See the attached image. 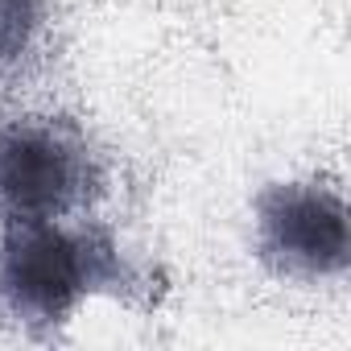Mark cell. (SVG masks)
Returning a JSON list of instances; mask_svg holds the SVG:
<instances>
[{
    "mask_svg": "<svg viewBox=\"0 0 351 351\" xmlns=\"http://www.w3.org/2000/svg\"><path fill=\"white\" fill-rule=\"evenodd\" d=\"M108 191V169L66 116L0 124V219H75Z\"/></svg>",
    "mask_w": 351,
    "mask_h": 351,
    "instance_id": "cell-2",
    "label": "cell"
},
{
    "mask_svg": "<svg viewBox=\"0 0 351 351\" xmlns=\"http://www.w3.org/2000/svg\"><path fill=\"white\" fill-rule=\"evenodd\" d=\"M252 248L269 273L289 281L343 277L351 265L343 195L318 178L269 182L252 199Z\"/></svg>",
    "mask_w": 351,
    "mask_h": 351,
    "instance_id": "cell-3",
    "label": "cell"
},
{
    "mask_svg": "<svg viewBox=\"0 0 351 351\" xmlns=\"http://www.w3.org/2000/svg\"><path fill=\"white\" fill-rule=\"evenodd\" d=\"M46 0H0V75L21 71L46 34Z\"/></svg>",
    "mask_w": 351,
    "mask_h": 351,
    "instance_id": "cell-4",
    "label": "cell"
},
{
    "mask_svg": "<svg viewBox=\"0 0 351 351\" xmlns=\"http://www.w3.org/2000/svg\"><path fill=\"white\" fill-rule=\"evenodd\" d=\"M91 298L153 310L165 277L83 215L0 219V318L9 326L50 339Z\"/></svg>",
    "mask_w": 351,
    "mask_h": 351,
    "instance_id": "cell-1",
    "label": "cell"
}]
</instances>
